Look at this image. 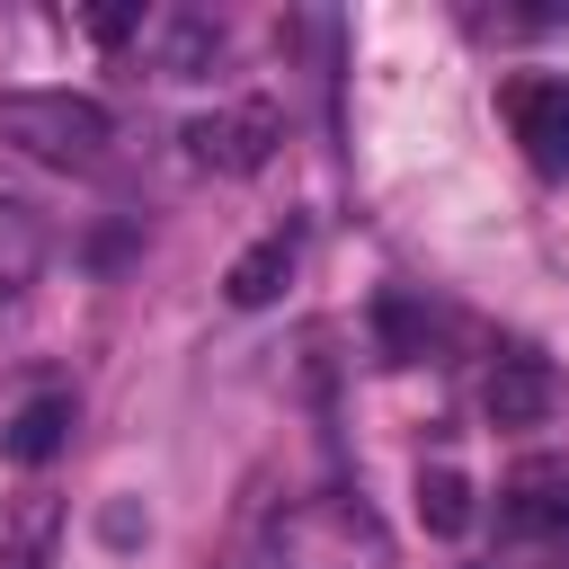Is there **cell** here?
<instances>
[{
    "label": "cell",
    "instance_id": "cell-1",
    "mask_svg": "<svg viewBox=\"0 0 569 569\" xmlns=\"http://www.w3.org/2000/svg\"><path fill=\"white\" fill-rule=\"evenodd\" d=\"M0 142L27 151V160H44V169H98L107 142H116V124L80 89H0Z\"/></svg>",
    "mask_w": 569,
    "mask_h": 569
},
{
    "label": "cell",
    "instance_id": "cell-2",
    "mask_svg": "<svg viewBox=\"0 0 569 569\" xmlns=\"http://www.w3.org/2000/svg\"><path fill=\"white\" fill-rule=\"evenodd\" d=\"M187 160L196 169H222V178H249V169H267V151L284 142V124H276V107L267 98H240V107H213V116H187Z\"/></svg>",
    "mask_w": 569,
    "mask_h": 569
},
{
    "label": "cell",
    "instance_id": "cell-3",
    "mask_svg": "<svg viewBox=\"0 0 569 569\" xmlns=\"http://www.w3.org/2000/svg\"><path fill=\"white\" fill-rule=\"evenodd\" d=\"M498 107H507L525 160H533L542 178H569V80H560V71H516V80L498 89Z\"/></svg>",
    "mask_w": 569,
    "mask_h": 569
},
{
    "label": "cell",
    "instance_id": "cell-4",
    "mask_svg": "<svg viewBox=\"0 0 569 569\" xmlns=\"http://www.w3.org/2000/svg\"><path fill=\"white\" fill-rule=\"evenodd\" d=\"M498 533H516V542H551V533H569V471H551V462L516 471V480L498 489Z\"/></svg>",
    "mask_w": 569,
    "mask_h": 569
},
{
    "label": "cell",
    "instance_id": "cell-5",
    "mask_svg": "<svg viewBox=\"0 0 569 569\" xmlns=\"http://www.w3.org/2000/svg\"><path fill=\"white\" fill-rule=\"evenodd\" d=\"M480 409H489V427H542V418L560 409V373H551L542 356H507V365L480 382Z\"/></svg>",
    "mask_w": 569,
    "mask_h": 569
},
{
    "label": "cell",
    "instance_id": "cell-6",
    "mask_svg": "<svg viewBox=\"0 0 569 569\" xmlns=\"http://www.w3.org/2000/svg\"><path fill=\"white\" fill-rule=\"evenodd\" d=\"M62 436H71V391H36V400H18L9 418H0V453L9 462H53L62 453Z\"/></svg>",
    "mask_w": 569,
    "mask_h": 569
},
{
    "label": "cell",
    "instance_id": "cell-7",
    "mask_svg": "<svg viewBox=\"0 0 569 569\" xmlns=\"http://www.w3.org/2000/svg\"><path fill=\"white\" fill-rule=\"evenodd\" d=\"M284 276H293V240L276 231V240H258V249H240V258H231L222 293H231V311H267V302L284 293Z\"/></svg>",
    "mask_w": 569,
    "mask_h": 569
},
{
    "label": "cell",
    "instance_id": "cell-8",
    "mask_svg": "<svg viewBox=\"0 0 569 569\" xmlns=\"http://www.w3.org/2000/svg\"><path fill=\"white\" fill-rule=\"evenodd\" d=\"M53 542H62V507H53V498H27L18 525H9L0 569H53Z\"/></svg>",
    "mask_w": 569,
    "mask_h": 569
},
{
    "label": "cell",
    "instance_id": "cell-9",
    "mask_svg": "<svg viewBox=\"0 0 569 569\" xmlns=\"http://www.w3.org/2000/svg\"><path fill=\"white\" fill-rule=\"evenodd\" d=\"M418 525L427 533H462L471 525V480L462 471H418Z\"/></svg>",
    "mask_w": 569,
    "mask_h": 569
},
{
    "label": "cell",
    "instance_id": "cell-10",
    "mask_svg": "<svg viewBox=\"0 0 569 569\" xmlns=\"http://www.w3.org/2000/svg\"><path fill=\"white\" fill-rule=\"evenodd\" d=\"M36 249H44V231H36V204L27 196H0V293L36 267Z\"/></svg>",
    "mask_w": 569,
    "mask_h": 569
},
{
    "label": "cell",
    "instance_id": "cell-11",
    "mask_svg": "<svg viewBox=\"0 0 569 569\" xmlns=\"http://www.w3.org/2000/svg\"><path fill=\"white\" fill-rule=\"evenodd\" d=\"M373 329H382L391 356H427V311H418L409 293H382V302H373Z\"/></svg>",
    "mask_w": 569,
    "mask_h": 569
},
{
    "label": "cell",
    "instance_id": "cell-12",
    "mask_svg": "<svg viewBox=\"0 0 569 569\" xmlns=\"http://www.w3.org/2000/svg\"><path fill=\"white\" fill-rule=\"evenodd\" d=\"M222 53V27H204V18H178V36H169V80H204V62Z\"/></svg>",
    "mask_w": 569,
    "mask_h": 569
},
{
    "label": "cell",
    "instance_id": "cell-13",
    "mask_svg": "<svg viewBox=\"0 0 569 569\" xmlns=\"http://www.w3.org/2000/svg\"><path fill=\"white\" fill-rule=\"evenodd\" d=\"M142 27V9H89V36L98 44H116V36H133Z\"/></svg>",
    "mask_w": 569,
    "mask_h": 569
}]
</instances>
